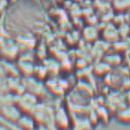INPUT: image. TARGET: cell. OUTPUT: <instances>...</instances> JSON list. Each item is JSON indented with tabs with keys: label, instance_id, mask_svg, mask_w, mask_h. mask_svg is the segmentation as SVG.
<instances>
[{
	"label": "cell",
	"instance_id": "1",
	"mask_svg": "<svg viewBox=\"0 0 130 130\" xmlns=\"http://www.w3.org/2000/svg\"><path fill=\"white\" fill-rule=\"evenodd\" d=\"M23 112L19 107L16 103H8L0 105V117L6 120L16 122L19 120Z\"/></svg>",
	"mask_w": 130,
	"mask_h": 130
},
{
	"label": "cell",
	"instance_id": "2",
	"mask_svg": "<svg viewBox=\"0 0 130 130\" xmlns=\"http://www.w3.org/2000/svg\"><path fill=\"white\" fill-rule=\"evenodd\" d=\"M16 104L19 105V107L22 112L28 111L33 109L36 106L35 96L31 93H24L21 94L16 100Z\"/></svg>",
	"mask_w": 130,
	"mask_h": 130
},
{
	"label": "cell",
	"instance_id": "3",
	"mask_svg": "<svg viewBox=\"0 0 130 130\" xmlns=\"http://www.w3.org/2000/svg\"><path fill=\"white\" fill-rule=\"evenodd\" d=\"M17 124L21 130H33L35 126L34 119L26 113H23L21 115L19 120L17 121Z\"/></svg>",
	"mask_w": 130,
	"mask_h": 130
},
{
	"label": "cell",
	"instance_id": "4",
	"mask_svg": "<svg viewBox=\"0 0 130 130\" xmlns=\"http://www.w3.org/2000/svg\"><path fill=\"white\" fill-rule=\"evenodd\" d=\"M112 6L117 11H126L130 8V0H111Z\"/></svg>",
	"mask_w": 130,
	"mask_h": 130
},
{
	"label": "cell",
	"instance_id": "5",
	"mask_svg": "<svg viewBox=\"0 0 130 130\" xmlns=\"http://www.w3.org/2000/svg\"><path fill=\"white\" fill-rule=\"evenodd\" d=\"M0 57H1V51H0Z\"/></svg>",
	"mask_w": 130,
	"mask_h": 130
}]
</instances>
